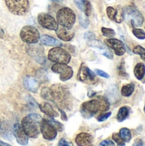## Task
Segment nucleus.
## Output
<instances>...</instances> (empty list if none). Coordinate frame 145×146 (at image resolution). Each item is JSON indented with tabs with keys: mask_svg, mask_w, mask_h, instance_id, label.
<instances>
[{
	"mask_svg": "<svg viewBox=\"0 0 145 146\" xmlns=\"http://www.w3.org/2000/svg\"><path fill=\"white\" fill-rule=\"evenodd\" d=\"M88 44H89L90 46L97 48V49L100 50V52H101L104 56H106L107 58H109V59H113V53H112V52L110 51V50H109L103 43H102L101 41L92 39V40H90V41H89Z\"/></svg>",
	"mask_w": 145,
	"mask_h": 146,
	"instance_id": "16",
	"label": "nucleus"
},
{
	"mask_svg": "<svg viewBox=\"0 0 145 146\" xmlns=\"http://www.w3.org/2000/svg\"><path fill=\"white\" fill-rule=\"evenodd\" d=\"M41 97L48 101L54 102V95H53V91L51 88L49 87H44L41 90Z\"/></svg>",
	"mask_w": 145,
	"mask_h": 146,
	"instance_id": "24",
	"label": "nucleus"
},
{
	"mask_svg": "<svg viewBox=\"0 0 145 146\" xmlns=\"http://www.w3.org/2000/svg\"><path fill=\"white\" fill-rule=\"evenodd\" d=\"M49 121V122L57 130V131H60V132H62V131H63V129H64V127H63V126L60 123V122H58V121H55V120H53L51 117H50V119H49L48 120Z\"/></svg>",
	"mask_w": 145,
	"mask_h": 146,
	"instance_id": "31",
	"label": "nucleus"
},
{
	"mask_svg": "<svg viewBox=\"0 0 145 146\" xmlns=\"http://www.w3.org/2000/svg\"><path fill=\"white\" fill-rule=\"evenodd\" d=\"M8 9L14 15H24L29 9V0H5Z\"/></svg>",
	"mask_w": 145,
	"mask_h": 146,
	"instance_id": "6",
	"label": "nucleus"
},
{
	"mask_svg": "<svg viewBox=\"0 0 145 146\" xmlns=\"http://www.w3.org/2000/svg\"><path fill=\"white\" fill-rule=\"evenodd\" d=\"M107 15L109 18L112 21H116L117 23H121L124 20L123 17V9H116L113 7L107 8Z\"/></svg>",
	"mask_w": 145,
	"mask_h": 146,
	"instance_id": "17",
	"label": "nucleus"
},
{
	"mask_svg": "<svg viewBox=\"0 0 145 146\" xmlns=\"http://www.w3.org/2000/svg\"><path fill=\"white\" fill-rule=\"evenodd\" d=\"M76 21V15L73 10L68 7L60 9L56 13V21L58 25L71 29Z\"/></svg>",
	"mask_w": 145,
	"mask_h": 146,
	"instance_id": "3",
	"label": "nucleus"
},
{
	"mask_svg": "<svg viewBox=\"0 0 145 146\" xmlns=\"http://www.w3.org/2000/svg\"><path fill=\"white\" fill-rule=\"evenodd\" d=\"M84 38H86V39H89V40H92V39L95 38V34L93 33H91V32H87V33H85Z\"/></svg>",
	"mask_w": 145,
	"mask_h": 146,
	"instance_id": "37",
	"label": "nucleus"
},
{
	"mask_svg": "<svg viewBox=\"0 0 145 146\" xmlns=\"http://www.w3.org/2000/svg\"><path fill=\"white\" fill-rule=\"evenodd\" d=\"M38 24L45 29L48 30H56L58 27V23L56 19L48 13H40L38 15Z\"/></svg>",
	"mask_w": 145,
	"mask_h": 146,
	"instance_id": "11",
	"label": "nucleus"
},
{
	"mask_svg": "<svg viewBox=\"0 0 145 146\" xmlns=\"http://www.w3.org/2000/svg\"><path fill=\"white\" fill-rule=\"evenodd\" d=\"M49 1H52V2H56V3H60V2H62L63 0H49Z\"/></svg>",
	"mask_w": 145,
	"mask_h": 146,
	"instance_id": "42",
	"label": "nucleus"
},
{
	"mask_svg": "<svg viewBox=\"0 0 145 146\" xmlns=\"http://www.w3.org/2000/svg\"><path fill=\"white\" fill-rule=\"evenodd\" d=\"M134 84L133 83H130V84H127L126 86H124L121 89V94L124 96V97H130L133 91H134Z\"/></svg>",
	"mask_w": 145,
	"mask_h": 146,
	"instance_id": "26",
	"label": "nucleus"
},
{
	"mask_svg": "<svg viewBox=\"0 0 145 146\" xmlns=\"http://www.w3.org/2000/svg\"><path fill=\"white\" fill-rule=\"evenodd\" d=\"M51 70L54 73L60 74V80L62 81H67V80H70L73 75V68L70 66H68V64L55 63L51 67Z\"/></svg>",
	"mask_w": 145,
	"mask_h": 146,
	"instance_id": "9",
	"label": "nucleus"
},
{
	"mask_svg": "<svg viewBox=\"0 0 145 146\" xmlns=\"http://www.w3.org/2000/svg\"><path fill=\"white\" fill-rule=\"evenodd\" d=\"M109 108V104L108 100L103 97H98L96 99L85 102L81 105V114L85 118L89 119L99 111L108 110Z\"/></svg>",
	"mask_w": 145,
	"mask_h": 146,
	"instance_id": "1",
	"label": "nucleus"
},
{
	"mask_svg": "<svg viewBox=\"0 0 145 146\" xmlns=\"http://www.w3.org/2000/svg\"><path fill=\"white\" fill-rule=\"evenodd\" d=\"M23 85L25 88L32 92H36L38 88V82L37 80L31 76H26L23 80Z\"/></svg>",
	"mask_w": 145,
	"mask_h": 146,
	"instance_id": "19",
	"label": "nucleus"
},
{
	"mask_svg": "<svg viewBox=\"0 0 145 146\" xmlns=\"http://www.w3.org/2000/svg\"><path fill=\"white\" fill-rule=\"evenodd\" d=\"M42 117L38 114H30L21 121V127L26 134L30 138H38L40 133V121Z\"/></svg>",
	"mask_w": 145,
	"mask_h": 146,
	"instance_id": "2",
	"label": "nucleus"
},
{
	"mask_svg": "<svg viewBox=\"0 0 145 146\" xmlns=\"http://www.w3.org/2000/svg\"><path fill=\"white\" fill-rule=\"evenodd\" d=\"M59 110V111L61 112V114H62V119L63 120V121H68V117H67V115H66V114H65V112L62 110H61V109H58Z\"/></svg>",
	"mask_w": 145,
	"mask_h": 146,
	"instance_id": "40",
	"label": "nucleus"
},
{
	"mask_svg": "<svg viewBox=\"0 0 145 146\" xmlns=\"http://www.w3.org/2000/svg\"><path fill=\"white\" fill-rule=\"evenodd\" d=\"M99 146H115V143L110 139H106V140L102 141Z\"/></svg>",
	"mask_w": 145,
	"mask_h": 146,
	"instance_id": "36",
	"label": "nucleus"
},
{
	"mask_svg": "<svg viewBox=\"0 0 145 146\" xmlns=\"http://www.w3.org/2000/svg\"><path fill=\"white\" fill-rule=\"evenodd\" d=\"M74 3H76L77 7L83 11L86 16H89L91 14V3L88 0H73Z\"/></svg>",
	"mask_w": 145,
	"mask_h": 146,
	"instance_id": "21",
	"label": "nucleus"
},
{
	"mask_svg": "<svg viewBox=\"0 0 145 146\" xmlns=\"http://www.w3.org/2000/svg\"><path fill=\"white\" fill-rule=\"evenodd\" d=\"M77 79L79 81L81 82L92 83L96 80V75L86 65L81 64L79 73L77 74Z\"/></svg>",
	"mask_w": 145,
	"mask_h": 146,
	"instance_id": "12",
	"label": "nucleus"
},
{
	"mask_svg": "<svg viewBox=\"0 0 145 146\" xmlns=\"http://www.w3.org/2000/svg\"><path fill=\"white\" fill-rule=\"evenodd\" d=\"M21 40L26 44H36L40 38L38 30L32 26H25L21 28L20 33Z\"/></svg>",
	"mask_w": 145,
	"mask_h": 146,
	"instance_id": "8",
	"label": "nucleus"
},
{
	"mask_svg": "<svg viewBox=\"0 0 145 146\" xmlns=\"http://www.w3.org/2000/svg\"><path fill=\"white\" fill-rule=\"evenodd\" d=\"M113 139H114V141H115L118 144V146H125V142L121 138L119 133H114L113 134Z\"/></svg>",
	"mask_w": 145,
	"mask_h": 146,
	"instance_id": "32",
	"label": "nucleus"
},
{
	"mask_svg": "<svg viewBox=\"0 0 145 146\" xmlns=\"http://www.w3.org/2000/svg\"><path fill=\"white\" fill-rule=\"evenodd\" d=\"M56 33L57 37L62 41H70L74 37V32L73 30L64 27L60 25H58V27L56 30Z\"/></svg>",
	"mask_w": 145,
	"mask_h": 146,
	"instance_id": "15",
	"label": "nucleus"
},
{
	"mask_svg": "<svg viewBox=\"0 0 145 146\" xmlns=\"http://www.w3.org/2000/svg\"><path fill=\"white\" fill-rule=\"evenodd\" d=\"M132 146H144V142L141 139H137Z\"/></svg>",
	"mask_w": 145,
	"mask_h": 146,
	"instance_id": "39",
	"label": "nucleus"
},
{
	"mask_svg": "<svg viewBox=\"0 0 145 146\" xmlns=\"http://www.w3.org/2000/svg\"><path fill=\"white\" fill-rule=\"evenodd\" d=\"M119 135L121 136V138L123 139L124 142H130L132 139V133L131 131L127 128H121L120 131Z\"/></svg>",
	"mask_w": 145,
	"mask_h": 146,
	"instance_id": "27",
	"label": "nucleus"
},
{
	"mask_svg": "<svg viewBox=\"0 0 145 146\" xmlns=\"http://www.w3.org/2000/svg\"><path fill=\"white\" fill-rule=\"evenodd\" d=\"M133 52L135 54H138L141 56V58L145 61V49L144 47L140 46V45H137L134 49H133Z\"/></svg>",
	"mask_w": 145,
	"mask_h": 146,
	"instance_id": "28",
	"label": "nucleus"
},
{
	"mask_svg": "<svg viewBox=\"0 0 145 146\" xmlns=\"http://www.w3.org/2000/svg\"><path fill=\"white\" fill-rule=\"evenodd\" d=\"M50 88L53 91L54 103H57L66 107L70 98V93L68 87L61 85H54Z\"/></svg>",
	"mask_w": 145,
	"mask_h": 146,
	"instance_id": "7",
	"label": "nucleus"
},
{
	"mask_svg": "<svg viewBox=\"0 0 145 146\" xmlns=\"http://www.w3.org/2000/svg\"><path fill=\"white\" fill-rule=\"evenodd\" d=\"M0 127H1V121H0Z\"/></svg>",
	"mask_w": 145,
	"mask_h": 146,
	"instance_id": "43",
	"label": "nucleus"
},
{
	"mask_svg": "<svg viewBox=\"0 0 145 146\" xmlns=\"http://www.w3.org/2000/svg\"><path fill=\"white\" fill-rule=\"evenodd\" d=\"M105 44L111 48L117 56H122L126 52V47L124 44L116 38H108L105 40Z\"/></svg>",
	"mask_w": 145,
	"mask_h": 146,
	"instance_id": "13",
	"label": "nucleus"
},
{
	"mask_svg": "<svg viewBox=\"0 0 145 146\" xmlns=\"http://www.w3.org/2000/svg\"><path fill=\"white\" fill-rule=\"evenodd\" d=\"M133 34L139 39H145V32L143 29H139V28H134L132 30Z\"/></svg>",
	"mask_w": 145,
	"mask_h": 146,
	"instance_id": "30",
	"label": "nucleus"
},
{
	"mask_svg": "<svg viewBox=\"0 0 145 146\" xmlns=\"http://www.w3.org/2000/svg\"><path fill=\"white\" fill-rule=\"evenodd\" d=\"M39 128L44 139L46 140H53L57 136V130L45 118H43L41 120Z\"/></svg>",
	"mask_w": 145,
	"mask_h": 146,
	"instance_id": "10",
	"label": "nucleus"
},
{
	"mask_svg": "<svg viewBox=\"0 0 145 146\" xmlns=\"http://www.w3.org/2000/svg\"><path fill=\"white\" fill-rule=\"evenodd\" d=\"M93 138L91 134L86 133H81L75 138V142L79 146H91Z\"/></svg>",
	"mask_w": 145,
	"mask_h": 146,
	"instance_id": "18",
	"label": "nucleus"
},
{
	"mask_svg": "<svg viewBox=\"0 0 145 146\" xmlns=\"http://www.w3.org/2000/svg\"><path fill=\"white\" fill-rule=\"evenodd\" d=\"M39 109L43 113H44L46 115H48L51 118L56 117L58 115V113L53 109V107L49 103H44V104H39Z\"/></svg>",
	"mask_w": 145,
	"mask_h": 146,
	"instance_id": "22",
	"label": "nucleus"
},
{
	"mask_svg": "<svg viewBox=\"0 0 145 146\" xmlns=\"http://www.w3.org/2000/svg\"><path fill=\"white\" fill-rule=\"evenodd\" d=\"M134 74L138 80H142L145 75V65L144 63H138L134 68Z\"/></svg>",
	"mask_w": 145,
	"mask_h": 146,
	"instance_id": "23",
	"label": "nucleus"
},
{
	"mask_svg": "<svg viewBox=\"0 0 145 146\" xmlns=\"http://www.w3.org/2000/svg\"><path fill=\"white\" fill-rule=\"evenodd\" d=\"M13 132H14V135H15L18 144H20L21 145L23 146H26L28 145V141H29L28 140V136L26 134V133L24 132L21 126L19 123H15L14 125Z\"/></svg>",
	"mask_w": 145,
	"mask_h": 146,
	"instance_id": "14",
	"label": "nucleus"
},
{
	"mask_svg": "<svg viewBox=\"0 0 145 146\" xmlns=\"http://www.w3.org/2000/svg\"><path fill=\"white\" fill-rule=\"evenodd\" d=\"M0 146H11V145H9L6 144V143H4V142L0 141Z\"/></svg>",
	"mask_w": 145,
	"mask_h": 146,
	"instance_id": "41",
	"label": "nucleus"
},
{
	"mask_svg": "<svg viewBox=\"0 0 145 146\" xmlns=\"http://www.w3.org/2000/svg\"><path fill=\"white\" fill-rule=\"evenodd\" d=\"M48 59L55 63L68 64L71 61V56L67 50L57 46L49 50Z\"/></svg>",
	"mask_w": 145,
	"mask_h": 146,
	"instance_id": "5",
	"label": "nucleus"
},
{
	"mask_svg": "<svg viewBox=\"0 0 145 146\" xmlns=\"http://www.w3.org/2000/svg\"><path fill=\"white\" fill-rule=\"evenodd\" d=\"M96 73H97V74H98V75H99V76H101V77H103V78H106V79L109 78V75L107 73L103 72V70H100V69H96Z\"/></svg>",
	"mask_w": 145,
	"mask_h": 146,
	"instance_id": "38",
	"label": "nucleus"
},
{
	"mask_svg": "<svg viewBox=\"0 0 145 146\" xmlns=\"http://www.w3.org/2000/svg\"><path fill=\"white\" fill-rule=\"evenodd\" d=\"M40 42L42 44H44V45H48V46H55V47H57V46H60L62 45V43L51 37V36H49V35H46V34H44L42 36H40V38H39Z\"/></svg>",
	"mask_w": 145,
	"mask_h": 146,
	"instance_id": "20",
	"label": "nucleus"
},
{
	"mask_svg": "<svg viewBox=\"0 0 145 146\" xmlns=\"http://www.w3.org/2000/svg\"><path fill=\"white\" fill-rule=\"evenodd\" d=\"M58 146H73L71 142H68L66 139H61L59 143H58Z\"/></svg>",
	"mask_w": 145,
	"mask_h": 146,
	"instance_id": "34",
	"label": "nucleus"
},
{
	"mask_svg": "<svg viewBox=\"0 0 145 146\" xmlns=\"http://www.w3.org/2000/svg\"><path fill=\"white\" fill-rule=\"evenodd\" d=\"M102 33L103 34V36L107 37V38H113L115 35V32L111 29V28H106V27H102Z\"/></svg>",
	"mask_w": 145,
	"mask_h": 146,
	"instance_id": "29",
	"label": "nucleus"
},
{
	"mask_svg": "<svg viewBox=\"0 0 145 146\" xmlns=\"http://www.w3.org/2000/svg\"><path fill=\"white\" fill-rule=\"evenodd\" d=\"M79 22H80V25L84 28H86L89 25V21L86 18H83L82 16H80V18H79Z\"/></svg>",
	"mask_w": 145,
	"mask_h": 146,
	"instance_id": "35",
	"label": "nucleus"
},
{
	"mask_svg": "<svg viewBox=\"0 0 145 146\" xmlns=\"http://www.w3.org/2000/svg\"><path fill=\"white\" fill-rule=\"evenodd\" d=\"M144 110H145V109H144Z\"/></svg>",
	"mask_w": 145,
	"mask_h": 146,
	"instance_id": "44",
	"label": "nucleus"
},
{
	"mask_svg": "<svg viewBox=\"0 0 145 146\" xmlns=\"http://www.w3.org/2000/svg\"><path fill=\"white\" fill-rule=\"evenodd\" d=\"M110 115H111V112H108V113L102 114V115H100L97 117V121H106Z\"/></svg>",
	"mask_w": 145,
	"mask_h": 146,
	"instance_id": "33",
	"label": "nucleus"
},
{
	"mask_svg": "<svg viewBox=\"0 0 145 146\" xmlns=\"http://www.w3.org/2000/svg\"><path fill=\"white\" fill-rule=\"evenodd\" d=\"M122 9L124 20L128 24H130L135 28L141 27L143 25L144 16L137 9H135L132 6H126Z\"/></svg>",
	"mask_w": 145,
	"mask_h": 146,
	"instance_id": "4",
	"label": "nucleus"
},
{
	"mask_svg": "<svg viewBox=\"0 0 145 146\" xmlns=\"http://www.w3.org/2000/svg\"><path fill=\"white\" fill-rule=\"evenodd\" d=\"M129 108L127 107H122L119 110V112H118V115H117V120L118 121L121 122L123 121H125L127 116L129 115Z\"/></svg>",
	"mask_w": 145,
	"mask_h": 146,
	"instance_id": "25",
	"label": "nucleus"
}]
</instances>
